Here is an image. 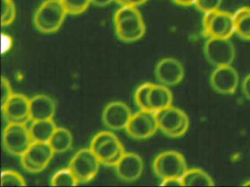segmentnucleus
<instances>
[{
    "mask_svg": "<svg viewBox=\"0 0 250 187\" xmlns=\"http://www.w3.org/2000/svg\"><path fill=\"white\" fill-rule=\"evenodd\" d=\"M114 24L117 36L124 42H135L146 33L143 16L134 6H121L114 16Z\"/></svg>",
    "mask_w": 250,
    "mask_h": 187,
    "instance_id": "obj_1",
    "label": "nucleus"
},
{
    "mask_svg": "<svg viewBox=\"0 0 250 187\" xmlns=\"http://www.w3.org/2000/svg\"><path fill=\"white\" fill-rule=\"evenodd\" d=\"M67 14L61 0H46L36 10L33 23L39 32L54 33L61 27Z\"/></svg>",
    "mask_w": 250,
    "mask_h": 187,
    "instance_id": "obj_2",
    "label": "nucleus"
},
{
    "mask_svg": "<svg viewBox=\"0 0 250 187\" xmlns=\"http://www.w3.org/2000/svg\"><path fill=\"white\" fill-rule=\"evenodd\" d=\"M158 127L164 134L172 138L182 137L189 128V118L182 110L171 106L155 112Z\"/></svg>",
    "mask_w": 250,
    "mask_h": 187,
    "instance_id": "obj_3",
    "label": "nucleus"
},
{
    "mask_svg": "<svg viewBox=\"0 0 250 187\" xmlns=\"http://www.w3.org/2000/svg\"><path fill=\"white\" fill-rule=\"evenodd\" d=\"M154 173L161 180L182 178L188 169L185 158L180 152L167 150L156 156L153 162Z\"/></svg>",
    "mask_w": 250,
    "mask_h": 187,
    "instance_id": "obj_4",
    "label": "nucleus"
},
{
    "mask_svg": "<svg viewBox=\"0 0 250 187\" xmlns=\"http://www.w3.org/2000/svg\"><path fill=\"white\" fill-rule=\"evenodd\" d=\"M5 150L16 156H21L33 143L27 124L8 123L2 134Z\"/></svg>",
    "mask_w": 250,
    "mask_h": 187,
    "instance_id": "obj_5",
    "label": "nucleus"
},
{
    "mask_svg": "<svg viewBox=\"0 0 250 187\" xmlns=\"http://www.w3.org/2000/svg\"><path fill=\"white\" fill-rule=\"evenodd\" d=\"M206 60L214 67L231 65L235 57V48L229 38H208L203 46Z\"/></svg>",
    "mask_w": 250,
    "mask_h": 187,
    "instance_id": "obj_6",
    "label": "nucleus"
},
{
    "mask_svg": "<svg viewBox=\"0 0 250 187\" xmlns=\"http://www.w3.org/2000/svg\"><path fill=\"white\" fill-rule=\"evenodd\" d=\"M100 164V161L91 149H84L73 156L68 168L74 172L79 183H86L97 175Z\"/></svg>",
    "mask_w": 250,
    "mask_h": 187,
    "instance_id": "obj_7",
    "label": "nucleus"
},
{
    "mask_svg": "<svg viewBox=\"0 0 250 187\" xmlns=\"http://www.w3.org/2000/svg\"><path fill=\"white\" fill-rule=\"evenodd\" d=\"M159 130L156 113L148 110H140L133 114L125 127L128 136L136 140L152 137Z\"/></svg>",
    "mask_w": 250,
    "mask_h": 187,
    "instance_id": "obj_8",
    "label": "nucleus"
},
{
    "mask_svg": "<svg viewBox=\"0 0 250 187\" xmlns=\"http://www.w3.org/2000/svg\"><path fill=\"white\" fill-rule=\"evenodd\" d=\"M239 76L231 65L216 67L210 77L212 89L220 94H233L238 89Z\"/></svg>",
    "mask_w": 250,
    "mask_h": 187,
    "instance_id": "obj_9",
    "label": "nucleus"
},
{
    "mask_svg": "<svg viewBox=\"0 0 250 187\" xmlns=\"http://www.w3.org/2000/svg\"><path fill=\"white\" fill-rule=\"evenodd\" d=\"M155 75L160 84L174 86L182 81L185 70L183 64L176 58H165L156 64Z\"/></svg>",
    "mask_w": 250,
    "mask_h": 187,
    "instance_id": "obj_10",
    "label": "nucleus"
},
{
    "mask_svg": "<svg viewBox=\"0 0 250 187\" xmlns=\"http://www.w3.org/2000/svg\"><path fill=\"white\" fill-rule=\"evenodd\" d=\"M1 108L8 123L27 124L30 121V99L21 94H14Z\"/></svg>",
    "mask_w": 250,
    "mask_h": 187,
    "instance_id": "obj_11",
    "label": "nucleus"
},
{
    "mask_svg": "<svg viewBox=\"0 0 250 187\" xmlns=\"http://www.w3.org/2000/svg\"><path fill=\"white\" fill-rule=\"evenodd\" d=\"M203 33L208 38H230L235 33L233 15L216 10L207 27L203 29Z\"/></svg>",
    "mask_w": 250,
    "mask_h": 187,
    "instance_id": "obj_12",
    "label": "nucleus"
},
{
    "mask_svg": "<svg viewBox=\"0 0 250 187\" xmlns=\"http://www.w3.org/2000/svg\"><path fill=\"white\" fill-rule=\"evenodd\" d=\"M131 110L122 102H112L108 104L102 114L104 124L112 130L125 129L130 118Z\"/></svg>",
    "mask_w": 250,
    "mask_h": 187,
    "instance_id": "obj_13",
    "label": "nucleus"
},
{
    "mask_svg": "<svg viewBox=\"0 0 250 187\" xmlns=\"http://www.w3.org/2000/svg\"><path fill=\"white\" fill-rule=\"evenodd\" d=\"M144 164L143 159L135 153H125L115 166L117 175L125 181H133L140 178L143 173Z\"/></svg>",
    "mask_w": 250,
    "mask_h": 187,
    "instance_id": "obj_14",
    "label": "nucleus"
},
{
    "mask_svg": "<svg viewBox=\"0 0 250 187\" xmlns=\"http://www.w3.org/2000/svg\"><path fill=\"white\" fill-rule=\"evenodd\" d=\"M56 111L55 101L44 94H39L30 99V117L31 121L52 119Z\"/></svg>",
    "mask_w": 250,
    "mask_h": 187,
    "instance_id": "obj_15",
    "label": "nucleus"
},
{
    "mask_svg": "<svg viewBox=\"0 0 250 187\" xmlns=\"http://www.w3.org/2000/svg\"><path fill=\"white\" fill-rule=\"evenodd\" d=\"M54 153L49 142H33L25 154L33 163L44 169L52 160Z\"/></svg>",
    "mask_w": 250,
    "mask_h": 187,
    "instance_id": "obj_16",
    "label": "nucleus"
},
{
    "mask_svg": "<svg viewBox=\"0 0 250 187\" xmlns=\"http://www.w3.org/2000/svg\"><path fill=\"white\" fill-rule=\"evenodd\" d=\"M172 94L168 86L153 84L148 96L150 111L157 112L171 106L172 103Z\"/></svg>",
    "mask_w": 250,
    "mask_h": 187,
    "instance_id": "obj_17",
    "label": "nucleus"
},
{
    "mask_svg": "<svg viewBox=\"0 0 250 187\" xmlns=\"http://www.w3.org/2000/svg\"><path fill=\"white\" fill-rule=\"evenodd\" d=\"M28 127L33 142H49L57 129L53 118L31 121Z\"/></svg>",
    "mask_w": 250,
    "mask_h": 187,
    "instance_id": "obj_18",
    "label": "nucleus"
},
{
    "mask_svg": "<svg viewBox=\"0 0 250 187\" xmlns=\"http://www.w3.org/2000/svg\"><path fill=\"white\" fill-rule=\"evenodd\" d=\"M183 187H213L214 182L211 177L199 168H191L186 171L181 178Z\"/></svg>",
    "mask_w": 250,
    "mask_h": 187,
    "instance_id": "obj_19",
    "label": "nucleus"
},
{
    "mask_svg": "<svg viewBox=\"0 0 250 187\" xmlns=\"http://www.w3.org/2000/svg\"><path fill=\"white\" fill-rule=\"evenodd\" d=\"M49 143L55 153H64L69 150L72 146V134L69 130L64 127H57Z\"/></svg>",
    "mask_w": 250,
    "mask_h": 187,
    "instance_id": "obj_20",
    "label": "nucleus"
},
{
    "mask_svg": "<svg viewBox=\"0 0 250 187\" xmlns=\"http://www.w3.org/2000/svg\"><path fill=\"white\" fill-rule=\"evenodd\" d=\"M123 147L124 146L116 137L104 143L95 153L100 161L101 164L104 165L106 162L113 158Z\"/></svg>",
    "mask_w": 250,
    "mask_h": 187,
    "instance_id": "obj_21",
    "label": "nucleus"
},
{
    "mask_svg": "<svg viewBox=\"0 0 250 187\" xmlns=\"http://www.w3.org/2000/svg\"><path fill=\"white\" fill-rule=\"evenodd\" d=\"M78 184V180L69 168L58 171L51 181V185L54 187H75Z\"/></svg>",
    "mask_w": 250,
    "mask_h": 187,
    "instance_id": "obj_22",
    "label": "nucleus"
},
{
    "mask_svg": "<svg viewBox=\"0 0 250 187\" xmlns=\"http://www.w3.org/2000/svg\"><path fill=\"white\" fill-rule=\"evenodd\" d=\"M153 83H145L139 86L134 94V101L140 110L150 111L148 103L149 93Z\"/></svg>",
    "mask_w": 250,
    "mask_h": 187,
    "instance_id": "obj_23",
    "label": "nucleus"
},
{
    "mask_svg": "<svg viewBox=\"0 0 250 187\" xmlns=\"http://www.w3.org/2000/svg\"><path fill=\"white\" fill-rule=\"evenodd\" d=\"M16 6L13 0H1V24L7 26L15 20Z\"/></svg>",
    "mask_w": 250,
    "mask_h": 187,
    "instance_id": "obj_24",
    "label": "nucleus"
},
{
    "mask_svg": "<svg viewBox=\"0 0 250 187\" xmlns=\"http://www.w3.org/2000/svg\"><path fill=\"white\" fill-rule=\"evenodd\" d=\"M67 13L73 16L84 13L91 3V0H61Z\"/></svg>",
    "mask_w": 250,
    "mask_h": 187,
    "instance_id": "obj_25",
    "label": "nucleus"
},
{
    "mask_svg": "<svg viewBox=\"0 0 250 187\" xmlns=\"http://www.w3.org/2000/svg\"><path fill=\"white\" fill-rule=\"evenodd\" d=\"M1 186H17L23 187L26 186V182L23 177L19 172L11 169L3 170L1 173Z\"/></svg>",
    "mask_w": 250,
    "mask_h": 187,
    "instance_id": "obj_26",
    "label": "nucleus"
},
{
    "mask_svg": "<svg viewBox=\"0 0 250 187\" xmlns=\"http://www.w3.org/2000/svg\"><path fill=\"white\" fill-rule=\"evenodd\" d=\"M235 33L245 40H250V11L241 17L234 20Z\"/></svg>",
    "mask_w": 250,
    "mask_h": 187,
    "instance_id": "obj_27",
    "label": "nucleus"
},
{
    "mask_svg": "<svg viewBox=\"0 0 250 187\" xmlns=\"http://www.w3.org/2000/svg\"><path fill=\"white\" fill-rule=\"evenodd\" d=\"M115 137H116V135L111 131H100L93 137L91 143H90V149L95 153L104 143H106V141L111 140V139L115 138Z\"/></svg>",
    "mask_w": 250,
    "mask_h": 187,
    "instance_id": "obj_28",
    "label": "nucleus"
},
{
    "mask_svg": "<svg viewBox=\"0 0 250 187\" xmlns=\"http://www.w3.org/2000/svg\"><path fill=\"white\" fill-rule=\"evenodd\" d=\"M222 0H196L195 6L203 13L219 10Z\"/></svg>",
    "mask_w": 250,
    "mask_h": 187,
    "instance_id": "obj_29",
    "label": "nucleus"
},
{
    "mask_svg": "<svg viewBox=\"0 0 250 187\" xmlns=\"http://www.w3.org/2000/svg\"><path fill=\"white\" fill-rule=\"evenodd\" d=\"M13 94L14 93L9 81L8 79L2 76L1 77V107L5 105Z\"/></svg>",
    "mask_w": 250,
    "mask_h": 187,
    "instance_id": "obj_30",
    "label": "nucleus"
},
{
    "mask_svg": "<svg viewBox=\"0 0 250 187\" xmlns=\"http://www.w3.org/2000/svg\"><path fill=\"white\" fill-rule=\"evenodd\" d=\"M20 157H21L20 162H21V166H22V168H24L26 171H27V172H31V173H38V172H40L43 170L40 167L33 163V162L27 157L25 153L23 154L22 156H20Z\"/></svg>",
    "mask_w": 250,
    "mask_h": 187,
    "instance_id": "obj_31",
    "label": "nucleus"
},
{
    "mask_svg": "<svg viewBox=\"0 0 250 187\" xmlns=\"http://www.w3.org/2000/svg\"><path fill=\"white\" fill-rule=\"evenodd\" d=\"M125 150H124V148L123 147L121 150L118 151V153L114 156L113 158L110 159V160L106 162V163L104 164L105 166L108 167H115L117 165H118V162L121 161V159H122L124 155L125 154Z\"/></svg>",
    "mask_w": 250,
    "mask_h": 187,
    "instance_id": "obj_32",
    "label": "nucleus"
},
{
    "mask_svg": "<svg viewBox=\"0 0 250 187\" xmlns=\"http://www.w3.org/2000/svg\"><path fill=\"white\" fill-rule=\"evenodd\" d=\"M243 94L249 100H250V73L246 76L241 85Z\"/></svg>",
    "mask_w": 250,
    "mask_h": 187,
    "instance_id": "obj_33",
    "label": "nucleus"
},
{
    "mask_svg": "<svg viewBox=\"0 0 250 187\" xmlns=\"http://www.w3.org/2000/svg\"><path fill=\"white\" fill-rule=\"evenodd\" d=\"M161 186H165V187H183L181 178H171L162 180Z\"/></svg>",
    "mask_w": 250,
    "mask_h": 187,
    "instance_id": "obj_34",
    "label": "nucleus"
},
{
    "mask_svg": "<svg viewBox=\"0 0 250 187\" xmlns=\"http://www.w3.org/2000/svg\"><path fill=\"white\" fill-rule=\"evenodd\" d=\"M113 1L115 0H91V3L99 7H105L109 5Z\"/></svg>",
    "mask_w": 250,
    "mask_h": 187,
    "instance_id": "obj_35",
    "label": "nucleus"
},
{
    "mask_svg": "<svg viewBox=\"0 0 250 187\" xmlns=\"http://www.w3.org/2000/svg\"><path fill=\"white\" fill-rule=\"evenodd\" d=\"M175 4L181 6H190L195 4L196 0H172Z\"/></svg>",
    "mask_w": 250,
    "mask_h": 187,
    "instance_id": "obj_36",
    "label": "nucleus"
},
{
    "mask_svg": "<svg viewBox=\"0 0 250 187\" xmlns=\"http://www.w3.org/2000/svg\"><path fill=\"white\" fill-rule=\"evenodd\" d=\"M147 0H126L127 5L134 6V7H137V6L141 5V4H144L147 1Z\"/></svg>",
    "mask_w": 250,
    "mask_h": 187,
    "instance_id": "obj_37",
    "label": "nucleus"
},
{
    "mask_svg": "<svg viewBox=\"0 0 250 187\" xmlns=\"http://www.w3.org/2000/svg\"><path fill=\"white\" fill-rule=\"evenodd\" d=\"M121 6L127 5L126 0H115Z\"/></svg>",
    "mask_w": 250,
    "mask_h": 187,
    "instance_id": "obj_38",
    "label": "nucleus"
},
{
    "mask_svg": "<svg viewBox=\"0 0 250 187\" xmlns=\"http://www.w3.org/2000/svg\"><path fill=\"white\" fill-rule=\"evenodd\" d=\"M243 186H244V187H250V179L245 181V182L243 184Z\"/></svg>",
    "mask_w": 250,
    "mask_h": 187,
    "instance_id": "obj_39",
    "label": "nucleus"
}]
</instances>
